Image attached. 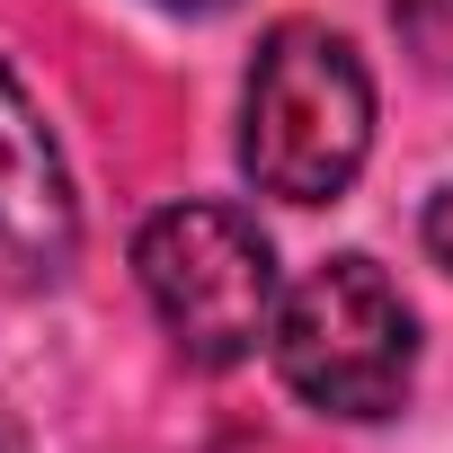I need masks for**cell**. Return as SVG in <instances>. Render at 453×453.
Returning a JSON list of instances; mask_svg holds the SVG:
<instances>
[{
	"instance_id": "obj_1",
	"label": "cell",
	"mask_w": 453,
	"mask_h": 453,
	"mask_svg": "<svg viewBox=\"0 0 453 453\" xmlns=\"http://www.w3.org/2000/svg\"><path fill=\"white\" fill-rule=\"evenodd\" d=\"M365 142H373V81L356 45L329 36L320 19H285L250 72L241 169L285 204H329L356 187Z\"/></svg>"
},
{
	"instance_id": "obj_2",
	"label": "cell",
	"mask_w": 453,
	"mask_h": 453,
	"mask_svg": "<svg viewBox=\"0 0 453 453\" xmlns=\"http://www.w3.org/2000/svg\"><path fill=\"white\" fill-rule=\"evenodd\" d=\"M134 276H142L160 329L204 373L250 365L276 338V250L241 204H204V196L160 204L134 241Z\"/></svg>"
},
{
	"instance_id": "obj_3",
	"label": "cell",
	"mask_w": 453,
	"mask_h": 453,
	"mask_svg": "<svg viewBox=\"0 0 453 453\" xmlns=\"http://www.w3.org/2000/svg\"><path fill=\"white\" fill-rule=\"evenodd\" d=\"M418 365V320L373 258H329L276 320V373L320 418H391Z\"/></svg>"
},
{
	"instance_id": "obj_4",
	"label": "cell",
	"mask_w": 453,
	"mask_h": 453,
	"mask_svg": "<svg viewBox=\"0 0 453 453\" xmlns=\"http://www.w3.org/2000/svg\"><path fill=\"white\" fill-rule=\"evenodd\" d=\"M72 178H63V151L45 134V116L27 107V89L0 63V241H10L27 267H63L72 258Z\"/></svg>"
},
{
	"instance_id": "obj_5",
	"label": "cell",
	"mask_w": 453,
	"mask_h": 453,
	"mask_svg": "<svg viewBox=\"0 0 453 453\" xmlns=\"http://www.w3.org/2000/svg\"><path fill=\"white\" fill-rule=\"evenodd\" d=\"M391 27L418 54V72L453 81V0H391Z\"/></svg>"
},
{
	"instance_id": "obj_6",
	"label": "cell",
	"mask_w": 453,
	"mask_h": 453,
	"mask_svg": "<svg viewBox=\"0 0 453 453\" xmlns=\"http://www.w3.org/2000/svg\"><path fill=\"white\" fill-rule=\"evenodd\" d=\"M426 258H435V267L453 276V187H444V196L426 204Z\"/></svg>"
},
{
	"instance_id": "obj_7",
	"label": "cell",
	"mask_w": 453,
	"mask_h": 453,
	"mask_svg": "<svg viewBox=\"0 0 453 453\" xmlns=\"http://www.w3.org/2000/svg\"><path fill=\"white\" fill-rule=\"evenodd\" d=\"M0 453H27V426H19V409L0 400Z\"/></svg>"
},
{
	"instance_id": "obj_8",
	"label": "cell",
	"mask_w": 453,
	"mask_h": 453,
	"mask_svg": "<svg viewBox=\"0 0 453 453\" xmlns=\"http://www.w3.org/2000/svg\"><path fill=\"white\" fill-rule=\"evenodd\" d=\"M160 10H222V0H160Z\"/></svg>"
}]
</instances>
